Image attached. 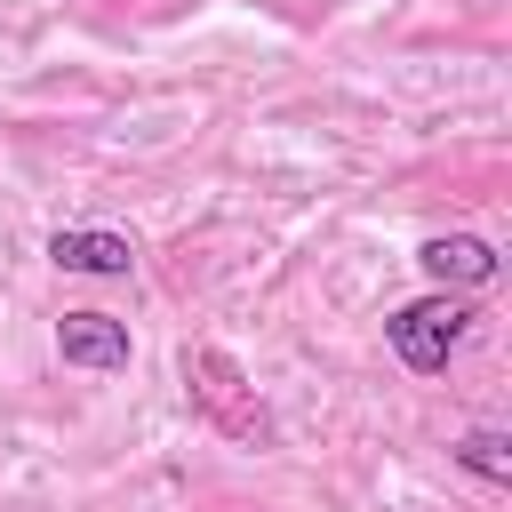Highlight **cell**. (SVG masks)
<instances>
[{
    "label": "cell",
    "mask_w": 512,
    "mask_h": 512,
    "mask_svg": "<svg viewBox=\"0 0 512 512\" xmlns=\"http://www.w3.org/2000/svg\"><path fill=\"white\" fill-rule=\"evenodd\" d=\"M184 392H192V408H200L224 440H240V448H272V416H264L256 384L240 376L232 352H216V344L184 352Z\"/></svg>",
    "instance_id": "6da1fadb"
},
{
    "label": "cell",
    "mask_w": 512,
    "mask_h": 512,
    "mask_svg": "<svg viewBox=\"0 0 512 512\" xmlns=\"http://www.w3.org/2000/svg\"><path fill=\"white\" fill-rule=\"evenodd\" d=\"M464 328H472V312H464L448 288H432V296H416V304L384 312V344H392V352H400V368H416V376H440V368H448V352L464 344Z\"/></svg>",
    "instance_id": "7a4b0ae2"
},
{
    "label": "cell",
    "mask_w": 512,
    "mask_h": 512,
    "mask_svg": "<svg viewBox=\"0 0 512 512\" xmlns=\"http://www.w3.org/2000/svg\"><path fill=\"white\" fill-rule=\"evenodd\" d=\"M56 360L64 368H88V376H120L136 360L128 320H112V312H64L56 320Z\"/></svg>",
    "instance_id": "3957f363"
},
{
    "label": "cell",
    "mask_w": 512,
    "mask_h": 512,
    "mask_svg": "<svg viewBox=\"0 0 512 512\" xmlns=\"http://www.w3.org/2000/svg\"><path fill=\"white\" fill-rule=\"evenodd\" d=\"M48 264L56 272H80V280H120L136 264V240L128 232H104V224H64V232H48Z\"/></svg>",
    "instance_id": "277c9868"
},
{
    "label": "cell",
    "mask_w": 512,
    "mask_h": 512,
    "mask_svg": "<svg viewBox=\"0 0 512 512\" xmlns=\"http://www.w3.org/2000/svg\"><path fill=\"white\" fill-rule=\"evenodd\" d=\"M416 264H424L440 288H496V272H504L496 240H480V232H432V240L416 248Z\"/></svg>",
    "instance_id": "5b68a950"
},
{
    "label": "cell",
    "mask_w": 512,
    "mask_h": 512,
    "mask_svg": "<svg viewBox=\"0 0 512 512\" xmlns=\"http://www.w3.org/2000/svg\"><path fill=\"white\" fill-rule=\"evenodd\" d=\"M448 456H456L472 480H488V488H504V480H512V440H504L496 424H472V432H464Z\"/></svg>",
    "instance_id": "8992f818"
}]
</instances>
